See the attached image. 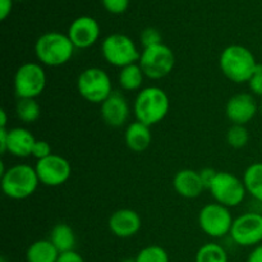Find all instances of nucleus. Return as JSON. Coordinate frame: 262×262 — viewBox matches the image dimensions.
Returning a JSON list of instances; mask_svg holds the SVG:
<instances>
[{"label":"nucleus","mask_w":262,"mask_h":262,"mask_svg":"<svg viewBox=\"0 0 262 262\" xmlns=\"http://www.w3.org/2000/svg\"><path fill=\"white\" fill-rule=\"evenodd\" d=\"M51 154H53V151H51V146L48 141H41V140L36 141L32 150V156L36 159V160H42V159L50 156Z\"/></svg>","instance_id":"nucleus-31"},{"label":"nucleus","mask_w":262,"mask_h":262,"mask_svg":"<svg viewBox=\"0 0 262 262\" xmlns=\"http://www.w3.org/2000/svg\"><path fill=\"white\" fill-rule=\"evenodd\" d=\"M230 238L241 247H256L262 243V214L248 211L234 219Z\"/></svg>","instance_id":"nucleus-11"},{"label":"nucleus","mask_w":262,"mask_h":262,"mask_svg":"<svg viewBox=\"0 0 262 262\" xmlns=\"http://www.w3.org/2000/svg\"><path fill=\"white\" fill-rule=\"evenodd\" d=\"M140 41L142 48L146 49L159 45V43H163V37H161V33L159 32V30L154 27H147L141 32Z\"/></svg>","instance_id":"nucleus-28"},{"label":"nucleus","mask_w":262,"mask_h":262,"mask_svg":"<svg viewBox=\"0 0 262 262\" xmlns=\"http://www.w3.org/2000/svg\"><path fill=\"white\" fill-rule=\"evenodd\" d=\"M246 262H262V243L251 250Z\"/></svg>","instance_id":"nucleus-35"},{"label":"nucleus","mask_w":262,"mask_h":262,"mask_svg":"<svg viewBox=\"0 0 262 262\" xmlns=\"http://www.w3.org/2000/svg\"><path fill=\"white\" fill-rule=\"evenodd\" d=\"M56 262H86L84 258L79 255L77 251H69V252L60 253Z\"/></svg>","instance_id":"nucleus-33"},{"label":"nucleus","mask_w":262,"mask_h":262,"mask_svg":"<svg viewBox=\"0 0 262 262\" xmlns=\"http://www.w3.org/2000/svg\"><path fill=\"white\" fill-rule=\"evenodd\" d=\"M199 173H200V177H201L202 183H204L205 188L209 189L217 171L215 170V169H211V168H205V169H202V170H200Z\"/></svg>","instance_id":"nucleus-32"},{"label":"nucleus","mask_w":262,"mask_h":262,"mask_svg":"<svg viewBox=\"0 0 262 262\" xmlns=\"http://www.w3.org/2000/svg\"><path fill=\"white\" fill-rule=\"evenodd\" d=\"M248 89L253 96H258L262 99V64L258 63L253 72L252 77L248 81Z\"/></svg>","instance_id":"nucleus-29"},{"label":"nucleus","mask_w":262,"mask_h":262,"mask_svg":"<svg viewBox=\"0 0 262 262\" xmlns=\"http://www.w3.org/2000/svg\"><path fill=\"white\" fill-rule=\"evenodd\" d=\"M151 127L143 124V123L135 122L129 123L125 128L124 140L125 145L133 152H143L147 150L152 141V133H151Z\"/></svg>","instance_id":"nucleus-19"},{"label":"nucleus","mask_w":262,"mask_h":262,"mask_svg":"<svg viewBox=\"0 0 262 262\" xmlns=\"http://www.w3.org/2000/svg\"><path fill=\"white\" fill-rule=\"evenodd\" d=\"M260 114L262 115V99H261V101H260Z\"/></svg>","instance_id":"nucleus-40"},{"label":"nucleus","mask_w":262,"mask_h":262,"mask_svg":"<svg viewBox=\"0 0 262 262\" xmlns=\"http://www.w3.org/2000/svg\"><path fill=\"white\" fill-rule=\"evenodd\" d=\"M17 2H23V0H17Z\"/></svg>","instance_id":"nucleus-41"},{"label":"nucleus","mask_w":262,"mask_h":262,"mask_svg":"<svg viewBox=\"0 0 262 262\" xmlns=\"http://www.w3.org/2000/svg\"><path fill=\"white\" fill-rule=\"evenodd\" d=\"M173 187L177 193L184 199H197L205 191V186L199 171L193 169H182L173 178Z\"/></svg>","instance_id":"nucleus-17"},{"label":"nucleus","mask_w":262,"mask_h":262,"mask_svg":"<svg viewBox=\"0 0 262 262\" xmlns=\"http://www.w3.org/2000/svg\"><path fill=\"white\" fill-rule=\"evenodd\" d=\"M242 181L247 193L262 204V161H257L246 168Z\"/></svg>","instance_id":"nucleus-22"},{"label":"nucleus","mask_w":262,"mask_h":262,"mask_svg":"<svg viewBox=\"0 0 262 262\" xmlns=\"http://www.w3.org/2000/svg\"><path fill=\"white\" fill-rule=\"evenodd\" d=\"M194 262H229L228 253L222 245L209 242L202 245L194 256Z\"/></svg>","instance_id":"nucleus-25"},{"label":"nucleus","mask_w":262,"mask_h":262,"mask_svg":"<svg viewBox=\"0 0 262 262\" xmlns=\"http://www.w3.org/2000/svg\"><path fill=\"white\" fill-rule=\"evenodd\" d=\"M257 66L256 56L243 45H229L220 54V71L233 83H248Z\"/></svg>","instance_id":"nucleus-2"},{"label":"nucleus","mask_w":262,"mask_h":262,"mask_svg":"<svg viewBox=\"0 0 262 262\" xmlns=\"http://www.w3.org/2000/svg\"><path fill=\"white\" fill-rule=\"evenodd\" d=\"M2 191L12 200H25L32 196L37 189L40 179L35 166L28 164H17L2 174Z\"/></svg>","instance_id":"nucleus-4"},{"label":"nucleus","mask_w":262,"mask_h":262,"mask_svg":"<svg viewBox=\"0 0 262 262\" xmlns=\"http://www.w3.org/2000/svg\"><path fill=\"white\" fill-rule=\"evenodd\" d=\"M78 94L91 104L101 105L114 92L109 74L99 67L83 69L77 78Z\"/></svg>","instance_id":"nucleus-5"},{"label":"nucleus","mask_w":262,"mask_h":262,"mask_svg":"<svg viewBox=\"0 0 262 262\" xmlns=\"http://www.w3.org/2000/svg\"><path fill=\"white\" fill-rule=\"evenodd\" d=\"M225 138L230 147L238 150V148H243L245 146H247L248 141H250V132L246 125L232 124V127L228 129Z\"/></svg>","instance_id":"nucleus-27"},{"label":"nucleus","mask_w":262,"mask_h":262,"mask_svg":"<svg viewBox=\"0 0 262 262\" xmlns=\"http://www.w3.org/2000/svg\"><path fill=\"white\" fill-rule=\"evenodd\" d=\"M7 123H8L7 110L2 109L0 110V128H7Z\"/></svg>","instance_id":"nucleus-37"},{"label":"nucleus","mask_w":262,"mask_h":262,"mask_svg":"<svg viewBox=\"0 0 262 262\" xmlns=\"http://www.w3.org/2000/svg\"><path fill=\"white\" fill-rule=\"evenodd\" d=\"M100 114L106 125L120 128L127 124L130 115V106L127 97L119 91H114L101 105Z\"/></svg>","instance_id":"nucleus-14"},{"label":"nucleus","mask_w":262,"mask_h":262,"mask_svg":"<svg viewBox=\"0 0 262 262\" xmlns=\"http://www.w3.org/2000/svg\"><path fill=\"white\" fill-rule=\"evenodd\" d=\"M170 109L168 94L159 86L143 87L133 101V114L137 122L152 127L163 122Z\"/></svg>","instance_id":"nucleus-1"},{"label":"nucleus","mask_w":262,"mask_h":262,"mask_svg":"<svg viewBox=\"0 0 262 262\" xmlns=\"http://www.w3.org/2000/svg\"><path fill=\"white\" fill-rule=\"evenodd\" d=\"M49 239L51 241V243L55 246L56 250L60 253L74 251L77 242L74 230L72 229L71 225L66 224V223H59V224H56L51 229Z\"/></svg>","instance_id":"nucleus-21"},{"label":"nucleus","mask_w":262,"mask_h":262,"mask_svg":"<svg viewBox=\"0 0 262 262\" xmlns=\"http://www.w3.org/2000/svg\"><path fill=\"white\" fill-rule=\"evenodd\" d=\"M60 252L50 239H38L28 246L26 251V262H56Z\"/></svg>","instance_id":"nucleus-20"},{"label":"nucleus","mask_w":262,"mask_h":262,"mask_svg":"<svg viewBox=\"0 0 262 262\" xmlns=\"http://www.w3.org/2000/svg\"><path fill=\"white\" fill-rule=\"evenodd\" d=\"M145 78V73H143L142 68L138 63L124 67V68L120 69L119 74H118L119 86L124 91H140V90H142Z\"/></svg>","instance_id":"nucleus-23"},{"label":"nucleus","mask_w":262,"mask_h":262,"mask_svg":"<svg viewBox=\"0 0 262 262\" xmlns=\"http://www.w3.org/2000/svg\"><path fill=\"white\" fill-rule=\"evenodd\" d=\"M8 128H0V152L7 154L8 146Z\"/></svg>","instance_id":"nucleus-36"},{"label":"nucleus","mask_w":262,"mask_h":262,"mask_svg":"<svg viewBox=\"0 0 262 262\" xmlns=\"http://www.w3.org/2000/svg\"><path fill=\"white\" fill-rule=\"evenodd\" d=\"M101 54L107 64L115 68H124L138 63L141 51L135 41L123 33H112L102 40Z\"/></svg>","instance_id":"nucleus-6"},{"label":"nucleus","mask_w":262,"mask_h":262,"mask_svg":"<svg viewBox=\"0 0 262 262\" xmlns=\"http://www.w3.org/2000/svg\"><path fill=\"white\" fill-rule=\"evenodd\" d=\"M109 230L118 238H132L142 227L140 214L132 209H119L113 212L107 222Z\"/></svg>","instance_id":"nucleus-16"},{"label":"nucleus","mask_w":262,"mask_h":262,"mask_svg":"<svg viewBox=\"0 0 262 262\" xmlns=\"http://www.w3.org/2000/svg\"><path fill=\"white\" fill-rule=\"evenodd\" d=\"M136 262H170L168 252L159 245H150L143 247L135 257Z\"/></svg>","instance_id":"nucleus-26"},{"label":"nucleus","mask_w":262,"mask_h":262,"mask_svg":"<svg viewBox=\"0 0 262 262\" xmlns=\"http://www.w3.org/2000/svg\"><path fill=\"white\" fill-rule=\"evenodd\" d=\"M207 191L211 193L215 202L229 209L239 206L247 194L242 178H238L229 171H217Z\"/></svg>","instance_id":"nucleus-9"},{"label":"nucleus","mask_w":262,"mask_h":262,"mask_svg":"<svg viewBox=\"0 0 262 262\" xmlns=\"http://www.w3.org/2000/svg\"><path fill=\"white\" fill-rule=\"evenodd\" d=\"M0 262H9L7 260V257H4V256H2V257H0Z\"/></svg>","instance_id":"nucleus-39"},{"label":"nucleus","mask_w":262,"mask_h":262,"mask_svg":"<svg viewBox=\"0 0 262 262\" xmlns=\"http://www.w3.org/2000/svg\"><path fill=\"white\" fill-rule=\"evenodd\" d=\"M13 0H0V19L5 20L12 13Z\"/></svg>","instance_id":"nucleus-34"},{"label":"nucleus","mask_w":262,"mask_h":262,"mask_svg":"<svg viewBox=\"0 0 262 262\" xmlns=\"http://www.w3.org/2000/svg\"><path fill=\"white\" fill-rule=\"evenodd\" d=\"M120 262H136L135 258H124V260H122Z\"/></svg>","instance_id":"nucleus-38"},{"label":"nucleus","mask_w":262,"mask_h":262,"mask_svg":"<svg viewBox=\"0 0 262 262\" xmlns=\"http://www.w3.org/2000/svg\"><path fill=\"white\" fill-rule=\"evenodd\" d=\"M17 118L25 124H32L41 117V106L36 99H18L15 105Z\"/></svg>","instance_id":"nucleus-24"},{"label":"nucleus","mask_w":262,"mask_h":262,"mask_svg":"<svg viewBox=\"0 0 262 262\" xmlns=\"http://www.w3.org/2000/svg\"><path fill=\"white\" fill-rule=\"evenodd\" d=\"M67 35L76 49H89L99 40L100 26L95 18L82 15L71 23Z\"/></svg>","instance_id":"nucleus-15"},{"label":"nucleus","mask_w":262,"mask_h":262,"mask_svg":"<svg viewBox=\"0 0 262 262\" xmlns=\"http://www.w3.org/2000/svg\"><path fill=\"white\" fill-rule=\"evenodd\" d=\"M40 183L46 187L63 186L72 176V165L64 156L51 154L35 165Z\"/></svg>","instance_id":"nucleus-12"},{"label":"nucleus","mask_w":262,"mask_h":262,"mask_svg":"<svg viewBox=\"0 0 262 262\" xmlns=\"http://www.w3.org/2000/svg\"><path fill=\"white\" fill-rule=\"evenodd\" d=\"M74 45L68 35L61 32H46L36 40L35 55L38 63L46 67H61L73 56Z\"/></svg>","instance_id":"nucleus-3"},{"label":"nucleus","mask_w":262,"mask_h":262,"mask_svg":"<svg viewBox=\"0 0 262 262\" xmlns=\"http://www.w3.org/2000/svg\"><path fill=\"white\" fill-rule=\"evenodd\" d=\"M260 113V104L250 92H239L230 97L225 105V115L232 124L247 125Z\"/></svg>","instance_id":"nucleus-13"},{"label":"nucleus","mask_w":262,"mask_h":262,"mask_svg":"<svg viewBox=\"0 0 262 262\" xmlns=\"http://www.w3.org/2000/svg\"><path fill=\"white\" fill-rule=\"evenodd\" d=\"M46 72L42 64L27 61L14 74V94L18 99H37L46 87Z\"/></svg>","instance_id":"nucleus-8"},{"label":"nucleus","mask_w":262,"mask_h":262,"mask_svg":"<svg viewBox=\"0 0 262 262\" xmlns=\"http://www.w3.org/2000/svg\"><path fill=\"white\" fill-rule=\"evenodd\" d=\"M101 3L112 14H123L129 7V0H101Z\"/></svg>","instance_id":"nucleus-30"},{"label":"nucleus","mask_w":262,"mask_h":262,"mask_svg":"<svg viewBox=\"0 0 262 262\" xmlns=\"http://www.w3.org/2000/svg\"><path fill=\"white\" fill-rule=\"evenodd\" d=\"M36 138L27 128L14 127L10 128L8 132V146L7 152L15 158H28L32 156L33 146L36 143Z\"/></svg>","instance_id":"nucleus-18"},{"label":"nucleus","mask_w":262,"mask_h":262,"mask_svg":"<svg viewBox=\"0 0 262 262\" xmlns=\"http://www.w3.org/2000/svg\"><path fill=\"white\" fill-rule=\"evenodd\" d=\"M233 222L234 217L232 216L229 207L217 202L205 205L199 212L200 229L214 239L229 235Z\"/></svg>","instance_id":"nucleus-10"},{"label":"nucleus","mask_w":262,"mask_h":262,"mask_svg":"<svg viewBox=\"0 0 262 262\" xmlns=\"http://www.w3.org/2000/svg\"><path fill=\"white\" fill-rule=\"evenodd\" d=\"M138 64L142 68L146 78L159 81L174 71L176 67V54L165 43L146 48L141 51Z\"/></svg>","instance_id":"nucleus-7"}]
</instances>
